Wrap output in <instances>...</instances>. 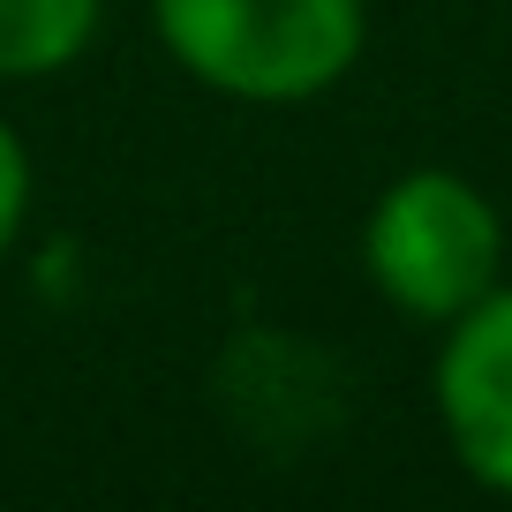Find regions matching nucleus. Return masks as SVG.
<instances>
[{
  "label": "nucleus",
  "mask_w": 512,
  "mask_h": 512,
  "mask_svg": "<svg viewBox=\"0 0 512 512\" xmlns=\"http://www.w3.org/2000/svg\"><path fill=\"white\" fill-rule=\"evenodd\" d=\"M159 53L226 106L294 113L369 53V0H144Z\"/></svg>",
  "instance_id": "nucleus-1"
},
{
  "label": "nucleus",
  "mask_w": 512,
  "mask_h": 512,
  "mask_svg": "<svg viewBox=\"0 0 512 512\" xmlns=\"http://www.w3.org/2000/svg\"><path fill=\"white\" fill-rule=\"evenodd\" d=\"M354 256L384 309L445 332L490 287H505V219L460 166H407L369 196Z\"/></svg>",
  "instance_id": "nucleus-2"
},
{
  "label": "nucleus",
  "mask_w": 512,
  "mask_h": 512,
  "mask_svg": "<svg viewBox=\"0 0 512 512\" xmlns=\"http://www.w3.org/2000/svg\"><path fill=\"white\" fill-rule=\"evenodd\" d=\"M430 415L467 482L512 497V279L437 332Z\"/></svg>",
  "instance_id": "nucleus-3"
},
{
  "label": "nucleus",
  "mask_w": 512,
  "mask_h": 512,
  "mask_svg": "<svg viewBox=\"0 0 512 512\" xmlns=\"http://www.w3.org/2000/svg\"><path fill=\"white\" fill-rule=\"evenodd\" d=\"M106 31V0H0V83H46Z\"/></svg>",
  "instance_id": "nucleus-4"
},
{
  "label": "nucleus",
  "mask_w": 512,
  "mask_h": 512,
  "mask_svg": "<svg viewBox=\"0 0 512 512\" xmlns=\"http://www.w3.org/2000/svg\"><path fill=\"white\" fill-rule=\"evenodd\" d=\"M31 189H38V174H31V144H23V128L0 113V264L16 256L23 226H31Z\"/></svg>",
  "instance_id": "nucleus-5"
}]
</instances>
